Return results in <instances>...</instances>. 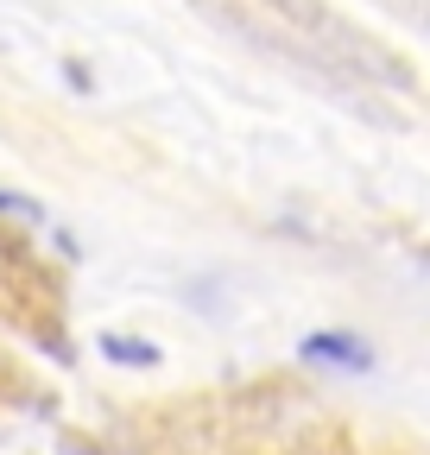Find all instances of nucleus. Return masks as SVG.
<instances>
[{
	"label": "nucleus",
	"mask_w": 430,
	"mask_h": 455,
	"mask_svg": "<svg viewBox=\"0 0 430 455\" xmlns=\"http://www.w3.org/2000/svg\"><path fill=\"white\" fill-rule=\"evenodd\" d=\"M259 7H266V13H279V20H291V26L304 32L298 44H304V51L316 44V57H322V64H330L342 83L361 76V83H386V89L411 95V70L399 64L386 44H373L361 26H348V20L330 7V0H259Z\"/></svg>",
	"instance_id": "nucleus-1"
},
{
	"label": "nucleus",
	"mask_w": 430,
	"mask_h": 455,
	"mask_svg": "<svg viewBox=\"0 0 430 455\" xmlns=\"http://www.w3.org/2000/svg\"><path fill=\"white\" fill-rule=\"evenodd\" d=\"M298 355L316 361V367H348V373H367V367H373V348H367L361 335H348V329H316V335H304Z\"/></svg>",
	"instance_id": "nucleus-2"
},
{
	"label": "nucleus",
	"mask_w": 430,
	"mask_h": 455,
	"mask_svg": "<svg viewBox=\"0 0 430 455\" xmlns=\"http://www.w3.org/2000/svg\"><path fill=\"white\" fill-rule=\"evenodd\" d=\"M101 355L121 361V367H158V361H165V355H158V341H146V335H115V329L101 335Z\"/></svg>",
	"instance_id": "nucleus-3"
},
{
	"label": "nucleus",
	"mask_w": 430,
	"mask_h": 455,
	"mask_svg": "<svg viewBox=\"0 0 430 455\" xmlns=\"http://www.w3.org/2000/svg\"><path fill=\"white\" fill-rule=\"evenodd\" d=\"M393 7H399L405 20H418V0H393Z\"/></svg>",
	"instance_id": "nucleus-4"
}]
</instances>
